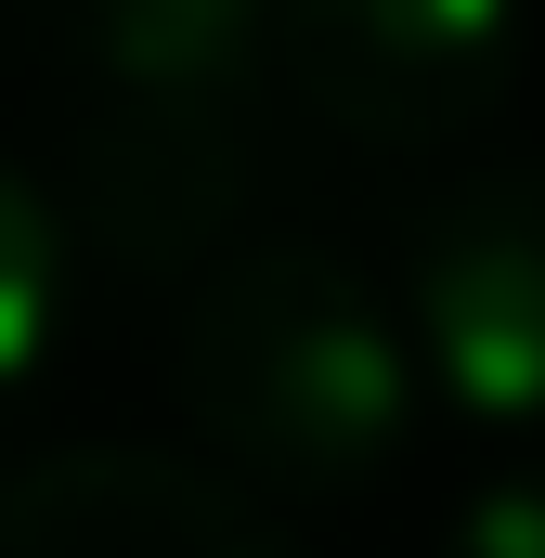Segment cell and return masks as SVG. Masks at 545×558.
Wrapping results in <instances>:
<instances>
[{"label":"cell","mask_w":545,"mask_h":558,"mask_svg":"<svg viewBox=\"0 0 545 558\" xmlns=\"http://www.w3.org/2000/svg\"><path fill=\"white\" fill-rule=\"evenodd\" d=\"M0 558H299L247 481L156 454V441H78L0 481Z\"/></svg>","instance_id":"cell-5"},{"label":"cell","mask_w":545,"mask_h":558,"mask_svg":"<svg viewBox=\"0 0 545 558\" xmlns=\"http://www.w3.org/2000/svg\"><path fill=\"white\" fill-rule=\"evenodd\" d=\"M520 0H272V92L364 156H441L520 92Z\"/></svg>","instance_id":"cell-3"},{"label":"cell","mask_w":545,"mask_h":558,"mask_svg":"<svg viewBox=\"0 0 545 558\" xmlns=\"http://www.w3.org/2000/svg\"><path fill=\"white\" fill-rule=\"evenodd\" d=\"M52 351H65V208L26 169H0V403H26Z\"/></svg>","instance_id":"cell-6"},{"label":"cell","mask_w":545,"mask_h":558,"mask_svg":"<svg viewBox=\"0 0 545 558\" xmlns=\"http://www.w3.org/2000/svg\"><path fill=\"white\" fill-rule=\"evenodd\" d=\"M169 390L221 454V481L325 507V494H364L415 441V338L377 299V274H351L312 234H261L195 274Z\"/></svg>","instance_id":"cell-2"},{"label":"cell","mask_w":545,"mask_h":558,"mask_svg":"<svg viewBox=\"0 0 545 558\" xmlns=\"http://www.w3.org/2000/svg\"><path fill=\"white\" fill-rule=\"evenodd\" d=\"M441 558H545V454H520L507 481H481V494L455 507Z\"/></svg>","instance_id":"cell-7"},{"label":"cell","mask_w":545,"mask_h":558,"mask_svg":"<svg viewBox=\"0 0 545 558\" xmlns=\"http://www.w3.org/2000/svg\"><path fill=\"white\" fill-rule=\"evenodd\" d=\"M65 221L118 274H195L272 131V0H65Z\"/></svg>","instance_id":"cell-1"},{"label":"cell","mask_w":545,"mask_h":558,"mask_svg":"<svg viewBox=\"0 0 545 558\" xmlns=\"http://www.w3.org/2000/svg\"><path fill=\"white\" fill-rule=\"evenodd\" d=\"M415 390L481 428H545V169H481L428 195L403 234Z\"/></svg>","instance_id":"cell-4"}]
</instances>
